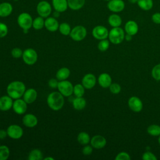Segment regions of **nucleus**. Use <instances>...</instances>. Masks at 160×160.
<instances>
[{
    "mask_svg": "<svg viewBox=\"0 0 160 160\" xmlns=\"http://www.w3.org/2000/svg\"><path fill=\"white\" fill-rule=\"evenodd\" d=\"M26 91L24 84L19 81L10 82L7 87V93L11 98L16 99L22 97Z\"/></svg>",
    "mask_w": 160,
    "mask_h": 160,
    "instance_id": "nucleus-1",
    "label": "nucleus"
},
{
    "mask_svg": "<svg viewBox=\"0 0 160 160\" xmlns=\"http://www.w3.org/2000/svg\"><path fill=\"white\" fill-rule=\"evenodd\" d=\"M47 103L51 109L54 111H59L64 105V96L59 92H52L48 95L47 98Z\"/></svg>",
    "mask_w": 160,
    "mask_h": 160,
    "instance_id": "nucleus-2",
    "label": "nucleus"
},
{
    "mask_svg": "<svg viewBox=\"0 0 160 160\" xmlns=\"http://www.w3.org/2000/svg\"><path fill=\"white\" fill-rule=\"evenodd\" d=\"M124 30L120 27L112 28L110 31H109V41L112 44H118L121 43L124 39Z\"/></svg>",
    "mask_w": 160,
    "mask_h": 160,
    "instance_id": "nucleus-3",
    "label": "nucleus"
},
{
    "mask_svg": "<svg viewBox=\"0 0 160 160\" xmlns=\"http://www.w3.org/2000/svg\"><path fill=\"white\" fill-rule=\"evenodd\" d=\"M33 19L31 16L28 12L21 13L17 19L18 25L21 28L24 29L29 30L32 26Z\"/></svg>",
    "mask_w": 160,
    "mask_h": 160,
    "instance_id": "nucleus-4",
    "label": "nucleus"
},
{
    "mask_svg": "<svg viewBox=\"0 0 160 160\" xmlns=\"http://www.w3.org/2000/svg\"><path fill=\"white\" fill-rule=\"evenodd\" d=\"M87 35V30L85 27L78 25L74 27L69 34L71 39L75 41H81L83 40Z\"/></svg>",
    "mask_w": 160,
    "mask_h": 160,
    "instance_id": "nucleus-5",
    "label": "nucleus"
},
{
    "mask_svg": "<svg viewBox=\"0 0 160 160\" xmlns=\"http://www.w3.org/2000/svg\"><path fill=\"white\" fill-rule=\"evenodd\" d=\"M36 11L39 16L48 18L52 12L51 5L46 1H41L37 4Z\"/></svg>",
    "mask_w": 160,
    "mask_h": 160,
    "instance_id": "nucleus-6",
    "label": "nucleus"
},
{
    "mask_svg": "<svg viewBox=\"0 0 160 160\" xmlns=\"http://www.w3.org/2000/svg\"><path fill=\"white\" fill-rule=\"evenodd\" d=\"M22 59L28 65H33L38 60V54L36 51L32 48H28L23 51Z\"/></svg>",
    "mask_w": 160,
    "mask_h": 160,
    "instance_id": "nucleus-7",
    "label": "nucleus"
},
{
    "mask_svg": "<svg viewBox=\"0 0 160 160\" xmlns=\"http://www.w3.org/2000/svg\"><path fill=\"white\" fill-rule=\"evenodd\" d=\"M58 89L61 94H62L64 96L68 97L73 93L74 86L71 82L66 80H63L60 81L58 82Z\"/></svg>",
    "mask_w": 160,
    "mask_h": 160,
    "instance_id": "nucleus-8",
    "label": "nucleus"
},
{
    "mask_svg": "<svg viewBox=\"0 0 160 160\" xmlns=\"http://www.w3.org/2000/svg\"><path fill=\"white\" fill-rule=\"evenodd\" d=\"M125 5L123 0H110L107 3V8L111 12L118 13L124 9Z\"/></svg>",
    "mask_w": 160,
    "mask_h": 160,
    "instance_id": "nucleus-9",
    "label": "nucleus"
},
{
    "mask_svg": "<svg viewBox=\"0 0 160 160\" xmlns=\"http://www.w3.org/2000/svg\"><path fill=\"white\" fill-rule=\"evenodd\" d=\"M92 34L95 39L98 40H102L108 38L109 31L105 26L98 25L93 28L92 31Z\"/></svg>",
    "mask_w": 160,
    "mask_h": 160,
    "instance_id": "nucleus-10",
    "label": "nucleus"
},
{
    "mask_svg": "<svg viewBox=\"0 0 160 160\" xmlns=\"http://www.w3.org/2000/svg\"><path fill=\"white\" fill-rule=\"evenodd\" d=\"M6 131L8 132V136L14 139H19L23 135L22 128L16 124L10 125Z\"/></svg>",
    "mask_w": 160,
    "mask_h": 160,
    "instance_id": "nucleus-11",
    "label": "nucleus"
},
{
    "mask_svg": "<svg viewBox=\"0 0 160 160\" xmlns=\"http://www.w3.org/2000/svg\"><path fill=\"white\" fill-rule=\"evenodd\" d=\"M128 104L129 109L135 112H140L143 108L142 101L136 96L131 97L128 100Z\"/></svg>",
    "mask_w": 160,
    "mask_h": 160,
    "instance_id": "nucleus-12",
    "label": "nucleus"
},
{
    "mask_svg": "<svg viewBox=\"0 0 160 160\" xmlns=\"http://www.w3.org/2000/svg\"><path fill=\"white\" fill-rule=\"evenodd\" d=\"M27 103L24 99H16L12 104V109L14 111L18 114H22L26 112L27 110Z\"/></svg>",
    "mask_w": 160,
    "mask_h": 160,
    "instance_id": "nucleus-13",
    "label": "nucleus"
},
{
    "mask_svg": "<svg viewBox=\"0 0 160 160\" xmlns=\"http://www.w3.org/2000/svg\"><path fill=\"white\" fill-rule=\"evenodd\" d=\"M96 83V76L91 73H88L84 75L82 79V84L84 88L90 89H92Z\"/></svg>",
    "mask_w": 160,
    "mask_h": 160,
    "instance_id": "nucleus-14",
    "label": "nucleus"
},
{
    "mask_svg": "<svg viewBox=\"0 0 160 160\" xmlns=\"http://www.w3.org/2000/svg\"><path fill=\"white\" fill-rule=\"evenodd\" d=\"M59 22L54 17H48L44 21V27L50 32H55L59 29Z\"/></svg>",
    "mask_w": 160,
    "mask_h": 160,
    "instance_id": "nucleus-15",
    "label": "nucleus"
},
{
    "mask_svg": "<svg viewBox=\"0 0 160 160\" xmlns=\"http://www.w3.org/2000/svg\"><path fill=\"white\" fill-rule=\"evenodd\" d=\"M91 145L96 149L103 148L106 144V138L101 135H95L91 139Z\"/></svg>",
    "mask_w": 160,
    "mask_h": 160,
    "instance_id": "nucleus-16",
    "label": "nucleus"
},
{
    "mask_svg": "<svg viewBox=\"0 0 160 160\" xmlns=\"http://www.w3.org/2000/svg\"><path fill=\"white\" fill-rule=\"evenodd\" d=\"M139 31V26L138 23L133 20L128 21L124 25V31L126 34L131 36L136 35Z\"/></svg>",
    "mask_w": 160,
    "mask_h": 160,
    "instance_id": "nucleus-17",
    "label": "nucleus"
},
{
    "mask_svg": "<svg viewBox=\"0 0 160 160\" xmlns=\"http://www.w3.org/2000/svg\"><path fill=\"white\" fill-rule=\"evenodd\" d=\"M12 98L9 96H3L0 98V110L7 111L12 108Z\"/></svg>",
    "mask_w": 160,
    "mask_h": 160,
    "instance_id": "nucleus-18",
    "label": "nucleus"
},
{
    "mask_svg": "<svg viewBox=\"0 0 160 160\" xmlns=\"http://www.w3.org/2000/svg\"><path fill=\"white\" fill-rule=\"evenodd\" d=\"M37 96V91L33 88H29L25 91L23 94V99L27 104H31L36 100Z\"/></svg>",
    "mask_w": 160,
    "mask_h": 160,
    "instance_id": "nucleus-19",
    "label": "nucleus"
},
{
    "mask_svg": "<svg viewBox=\"0 0 160 160\" xmlns=\"http://www.w3.org/2000/svg\"><path fill=\"white\" fill-rule=\"evenodd\" d=\"M22 123L28 128H34L38 124V118L32 114H27L22 118Z\"/></svg>",
    "mask_w": 160,
    "mask_h": 160,
    "instance_id": "nucleus-20",
    "label": "nucleus"
},
{
    "mask_svg": "<svg viewBox=\"0 0 160 160\" xmlns=\"http://www.w3.org/2000/svg\"><path fill=\"white\" fill-rule=\"evenodd\" d=\"M13 7L12 4L8 2L0 3V17L6 18L9 16L12 12Z\"/></svg>",
    "mask_w": 160,
    "mask_h": 160,
    "instance_id": "nucleus-21",
    "label": "nucleus"
},
{
    "mask_svg": "<svg viewBox=\"0 0 160 160\" xmlns=\"http://www.w3.org/2000/svg\"><path fill=\"white\" fill-rule=\"evenodd\" d=\"M52 4L54 10L59 12L66 11L68 8V0H52Z\"/></svg>",
    "mask_w": 160,
    "mask_h": 160,
    "instance_id": "nucleus-22",
    "label": "nucleus"
},
{
    "mask_svg": "<svg viewBox=\"0 0 160 160\" xmlns=\"http://www.w3.org/2000/svg\"><path fill=\"white\" fill-rule=\"evenodd\" d=\"M98 83L99 84L104 88H107L110 86L112 83V79L111 76L106 72L101 73L98 77Z\"/></svg>",
    "mask_w": 160,
    "mask_h": 160,
    "instance_id": "nucleus-23",
    "label": "nucleus"
},
{
    "mask_svg": "<svg viewBox=\"0 0 160 160\" xmlns=\"http://www.w3.org/2000/svg\"><path fill=\"white\" fill-rule=\"evenodd\" d=\"M108 24L112 28L120 27L122 24V20L121 17L117 13H112L108 18Z\"/></svg>",
    "mask_w": 160,
    "mask_h": 160,
    "instance_id": "nucleus-24",
    "label": "nucleus"
},
{
    "mask_svg": "<svg viewBox=\"0 0 160 160\" xmlns=\"http://www.w3.org/2000/svg\"><path fill=\"white\" fill-rule=\"evenodd\" d=\"M86 0H68V8L72 10L81 9L85 4Z\"/></svg>",
    "mask_w": 160,
    "mask_h": 160,
    "instance_id": "nucleus-25",
    "label": "nucleus"
},
{
    "mask_svg": "<svg viewBox=\"0 0 160 160\" xmlns=\"http://www.w3.org/2000/svg\"><path fill=\"white\" fill-rule=\"evenodd\" d=\"M138 7L145 11L152 9L154 6L153 0H138L137 4Z\"/></svg>",
    "mask_w": 160,
    "mask_h": 160,
    "instance_id": "nucleus-26",
    "label": "nucleus"
},
{
    "mask_svg": "<svg viewBox=\"0 0 160 160\" xmlns=\"http://www.w3.org/2000/svg\"><path fill=\"white\" fill-rule=\"evenodd\" d=\"M86 105V101L82 97H76L72 101L73 108L78 110L80 111L83 109Z\"/></svg>",
    "mask_w": 160,
    "mask_h": 160,
    "instance_id": "nucleus-27",
    "label": "nucleus"
},
{
    "mask_svg": "<svg viewBox=\"0 0 160 160\" xmlns=\"http://www.w3.org/2000/svg\"><path fill=\"white\" fill-rule=\"evenodd\" d=\"M70 75V71L67 68H61L56 72V77L58 80L63 81L69 78Z\"/></svg>",
    "mask_w": 160,
    "mask_h": 160,
    "instance_id": "nucleus-28",
    "label": "nucleus"
},
{
    "mask_svg": "<svg viewBox=\"0 0 160 160\" xmlns=\"http://www.w3.org/2000/svg\"><path fill=\"white\" fill-rule=\"evenodd\" d=\"M77 140L78 142L82 145H86L88 144L90 141L89 135L86 132H81L77 137Z\"/></svg>",
    "mask_w": 160,
    "mask_h": 160,
    "instance_id": "nucleus-29",
    "label": "nucleus"
},
{
    "mask_svg": "<svg viewBox=\"0 0 160 160\" xmlns=\"http://www.w3.org/2000/svg\"><path fill=\"white\" fill-rule=\"evenodd\" d=\"M44 18L39 16L33 19L32 27L36 30H40L44 26Z\"/></svg>",
    "mask_w": 160,
    "mask_h": 160,
    "instance_id": "nucleus-30",
    "label": "nucleus"
},
{
    "mask_svg": "<svg viewBox=\"0 0 160 160\" xmlns=\"http://www.w3.org/2000/svg\"><path fill=\"white\" fill-rule=\"evenodd\" d=\"M148 133L152 136H159L160 135V126L151 124L147 128Z\"/></svg>",
    "mask_w": 160,
    "mask_h": 160,
    "instance_id": "nucleus-31",
    "label": "nucleus"
},
{
    "mask_svg": "<svg viewBox=\"0 0 160 160\" xmlns=\"http://www.w3.org/2000/svg\"><path fill=\"white\" fill-rule=\"evenodd\" d=\"M42 159V153L38 149L32 150L28 156L29 160H41Z\"/></svg>",
    "mask_w": 160,
    "mask_h": 160,
    "instance_id": "nucleus-32",
    "label": "nucleus"
},
{
    "mask_svg": "<svg viewBox=\"0 0 160 160\" xmlns=\"http://www.w3.org/2000/svg\"><path fill=\"white\" fill-rule=\"evenodd\" d=\"M58 29H59L60 33L64 36L69 35L71 31L70 25L67 22H62V23L60 24L59 26Z\"/></svg>",
    "mask_w": 160,
    "mask_h": 160,
    "instance_id": "nucleus-33",
    "label": "nucleus"
},
{
    "mask_svg": "<svg viewBox=\"0 0 160 160\" xmlns=\"http://www.w3.org/2000/svg\"><path fill=\"white\" fill-rule=\"evenodd\" d=\"M9 149L5 145L0 146V160H6L9 156Z\"/></svg>",
    "mask_w": 160,
    "mask_h": 160,
    "instance_id": "nucleus-34",
    "label": "nucleus"
},
{
    "mask_svg": "<svg viewBox=\"0 0 160 160\" xmlns=\"http://www.w3.org/2000/svg\"><path fill=\"white\" fill-rule=\"evenodd\" d=\"M73 93L76 97H82L84 94V87L81 84H76L74 86Z\"/></svg>",
    "mask_w": 160,
    "mask_h": 160,
    "instance_id": "nucleus-35",
    "label": "nucleus"
},
{
    "mask_svg": "<svg viewBox=\"0 0 160 160\" xmlns=\"http://www.w3.org/2000/svg\"><path fill=\"white\" fill-rule=\"evenodd\" d=\"M109 47V41L106 39L101 40L98 45V48L100 51L104 52L108 49Z\"/></svg>",
    "mask_w": 160,
    "mask_h": 160,
    "instance_id": "nucleus-36",
    "label": "nucleus"
},
{
    "mask_svg": "<svg viewBox=\"0 0 160 160\" xmlns=\"http://www.w3.org/2000/svg\"><path fill=\"white\" fill-rule=\"evenodd\" d=\"M152 77L156 81H160V64L155 65L151 71Z\"/></svg>",
    "mask_w": 160,
    "mask_h": 160,
    "instance_id": "nucleus-37",
    "label": "nucleus"
},
{
    "mask_svg": "<svg viewBox=\"0 0 160 160\" xmlns=\"http://www.w3.org/2000/svg\"><path fill=\"white\" fill-rule=\"evenodd\" d=\"M109 88L111 92L114 94H117L119 93L121 90V86L118 83H111Z\"/></svg>",
    "mask_w": 160,
    "mask_h": 160,
    "instance_id": "nucleus-38",
    "label": "nucleus"
},
{
    "mask_svg": "<svg viewBox=\"0 0 160 160\" xmlns=\"http://www.w3.org/2000/svg\"><path fill=\"white\" fill-rule=\"evenodd\" d=\"M142 159L143 160H157V157L154 154L150 151H146L142 154Z\"/></svg>",
    "mask_w": 160,
    "mask_h": 160,
    "instance_id": "nucleus-39",
    "label": "nucleus"
},
{
    "mask_svg": "<svg viewBox=\"0 0 160 160\" xmlns=\"http://www.w3.org/2000/svg\"><path fill=\"white\" fill-rule=\"evenodd\" d=\"M8 32V28L7 25L0 22V38L5 37Z\"/></svg>",
    "mask_w": 160,
    "mask_h": 160,
    "instance_id": "nucleus-40",
    "label": "nucleus"
},
{
    "mask_svg": "<svg viewBox=\"0 0 160 160\" xmlns=\"http://www.w3.org/2000/svg\"><path fill=\"white\" fill-rule=\"evenodd\" d=\"M116 160H129L131 157L129 154L126 152H121L117 154L115 158Z\"/></svg>",
    "mask_w": 160,
    "mask_h": 160,
    "instance_id": "nucleus-41",
    "label": "nucleus"
},
{
    "mask_svg": "<svg viewBox=\"0 0 160 160\" xmlns=\"http://www.w3.org/2000/svg\"><path fill=\"white\" fill-rule=\"evenodd\" d=\"M11 55L13 58H20L22 56L23 52L21 50V49H20L19 48H13L11 50Z\"/></svg>",
    "mask_w": 160,
    "mask_h": 160,
    "instance_id": "nucleus-42",
    "label": "nucleus"
},
{
    "mask_svg": "<svg viewBox=\"0 0 160 160\" xmlns=\"http://www.w3.org/2000/svg\"><path fill=\"white\" fill-rule=\"evenodd\" d=\"M92 152V146L89 145H86L82 149V152L85 156L90 155Z\"/></svg>",
    "mask_w": 160,
    "mask_h": 160,
    "instance_id": "nucleus-43",
    "label": "nucleus"
},
{
    "mask_svg": "<svg viewBox=\"0 0 160 160\" xmlns=\"http://www.w3.org/2000/svg\"><path fill=\"white\" fill-rule=\"evenodd\" d=\"M152 21L156 24H160V12H156L151 16Z\"/></svg>",
    "mask_w": 160,
    "mask_h": 160,
    "instance_id": "nucleus-44",
    "label": "nucleus"
},
{
    "mask_svg": "<svg viewBox=\"0 0 160 160\" xmlns=\"http://www.w3.org/2000/svg\"><path fill=\"white\" fill-rule=\"evenodd\" d=\"M58 82H59L57 81V79L52 78V79H49V81L48 82V84H49V87H51V88H58Z\"/></svg>",
    "mask_w": 160,
    "mask_h": 160,
    "instance_id": "nucleus-45",
    "label": "nucleus"
},
{
    "mask_svg": "<svg viewBox=\"0 0 160 160\" xmlns=\"http://www.w3.org/2000/svg\"><path fill=\"white\" fill-rule=\"evenodd\" d=\"M8 136L7 131L4 129H0V139H4Z\"/></svg>",
    "mask_w": 160,
    "mask_h": 160,
    "instance_id": "nucleus-46",
    "label": "nucleus"
},
{
    "mask_svg": "<svg viewBox=\"0 0 160 160\" xmlns=\"http://www.w3.org/2000/svg\"><path fill=\"white\" fill-rule=\"evenodd\" d=\"M132 36L130 35V34H126L125 35V37H124V39L127 41H130L132 40Z\"/></svg>",
    "mask_w": 160,
    "mask_h": 160,
    "instance_id": "nucleus-47",
    "label": "nucleus"
},
{
    "mask_svg": "<svg viewBox=\"0 0 160 160\" xmlns=\"http://www.w3.org/2000/svg\"><path fill=\"white\" fill-rule=\"evenodd\" d=\"M60 13H61V12H58V11H55V12H53V17H54L55 18H58V17L60 16Z\"/></svg>",
    "mask_w": 160,
    "mask_h": 160,
    "instance_id": "nucleus-48",
    "label": "nucleus"
},
{
    "mask_svg": "<svg viewBox=\"0 0 160 160\" xmlns=\"http://www.w3.org/2000/svg\"><path fill=\"white\" fill-rule=\"evenodd\" d=\"M128 2L131 4H137V2H138V0H128Z\"/></svg>",
    "mask_w": 160,
    "mask_h": 160,
    "instance_id": "nucleus-49",
    "label": "nucleus"
},
{
    "mask_svg": "<svg viewBox=\"0 0 160 160\" xmlns=\"http://www.w3.org/2000/svg\"><path fill=\"white\" fill-rule=\"evenodd\" d=\"M54 159L52 157H46L45 158H44V160H54Z\"/></svg>",
    "mask_w": 160,
    "mask_h": 160,
    "instance_id": "nucleus-50",
    "label": "nucleus"
},
{
    "mask_svg": "<svg viewBox=\"0 0 160 160\" xmlns=\"http://www.w3.org/2000/svg\"><path fill=\"white\" fill-rule=\"evenodd\" d=\"M158 143L160 145V135L159 136V138H158Z\"/></svg>",
    "mask_w": 160,
    "mask_h": 160,
    "instance_id": "nucleus-51",
    "label": "nucleus"
},
{
    "mask_svg": "<svg viewBox=\"0 0 160 160\" xmlns=\"http://www.w3.org/2000/svg\"><path fill=\"white\" fill-rule=\"evenodd\" d=\"M104 1H107V2H108V1H109L110 0H104Z\"/></svg>",
    "mask_w": 160,
    "mask_h": 160,
    "instance_id": "nucleus-52",
    "label": "nucleus"
},
{
    "mask_svg": "<svg viewBox=\"0 0 160 160\" xmlns=\"http://www.w3.org/2000/svg\"><path fill=\"white\" fill-rule=\"evenodd\" d=\"M12 1H18L19 0H12Z\"/></svg>",
    "mask_w": 160,
    "mask_h": 160,
    "instance_id": "nucleus-53",
    "label": "nucleus"
}]
</instances>
